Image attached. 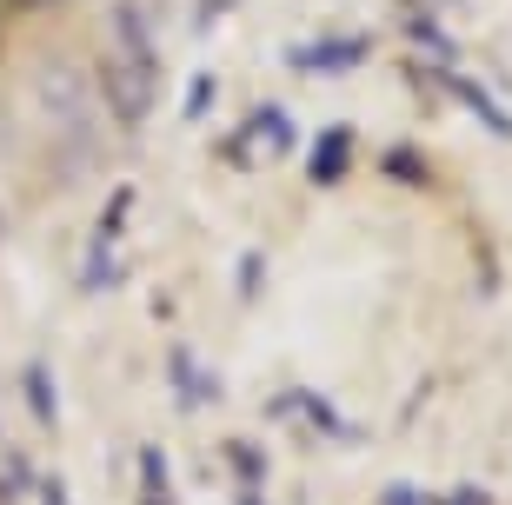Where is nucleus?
<instances>
[{
	"mask_svg": "<svg viewBox=\"0 0 512 505\" xmlns=\"http://www.w3.org/2000/svg\"><path fill=\"white\" fill-rule=\"evenodd\" d=\"M7 7H60V0H7Z\"/></svg>",
	"mask_w": 512,
	"mask_h": 505,
	"instance_id": "8",
	"label": "nucleus"
},
{
	"mask_svg": "<svg viewBox=\"0 0 512 505\" xmlns=\"http://www.w3.org/2000/svg\"><path fill=\"white\" fill-rule=\"evenodd\" d=\"M0 233H7V220H0Z\"/></svg>",
	"mask_w": 512,
	"mask_h": 505,
	"instance_id": "9",
	"label": "nucleus"
},
{
	"mask_svg": "<svg viewBox=\"0 0 512 505\" xmlns=\"http://www.w3.org/2000/svg\"><path fill=\"white\" fill-rule=\"evenodd\" d=\"M386 173H393V180H399V173H406V180H426V167H419L413 147H393V153H386Z\"/></svg>",
	"mask_w": 512,
	"mask_h": 505,
	"instance_id": "7",
	"label": "nucleus"
},
{
	"mask_svg": "<svg viewBox=\"0 0 512 505\" xmlns=\"http://www.w3.org/2000/svg\"><path fill=\"white\" fill-rule=\"evenodd\" d=\"M20 386H27V399H34L40 426H54V419H60V406H54V379H47V366H27V373H20Z\"/></svg>",
	"mask_w": 512,
	"mask_h": 505,
	"instance_id": "6",
	"label": "nucleus"
},
{
	"mask_svg": "<svg viewBox=\"0 0 512 505\" xmlns=\"http://www.w3.org/2000/svg\"><path fill=\"white\" fill-rule=\"evenodd\" d=\"M253 140H266L273 153H286V147H293V120H286L280 107H253V120H247V127H240V133L227 140V153L240 160V167H253V160H247V153H253Z\"/></svg>",
	"mask_w": 512,
	"mask_h": 505,
	"instance_id": "3",
	"label": "nucleus"
},
{
	"mask_svg": "<svg viewBox=\"0 0 512 505\" xmlns=\"http://www.w3.org/2000/svg\"><path fill=\"white\" fill-rule=\"evenodd\" d=\"M34 100H40V113H47L54 127H67V133L87 140V87H80V67L47 60V67L34 74Z\"/></svg>",
	"mask_w": 512,
	"mask_h": 505,
	"instance_id": "2",
	"label": "nucleus"
},
{
	"mask_svg": "<svg viewBox=\"0 0 512 505\" xmlns=\"http://www.w3.org/2000/svg\"><path fill=\"white\" fill-rule=\"evenodd\" d=\"M346 167H353V127H326L320 140H313V187H333V180H346Z\"/></svg>",
	"mask_w": 512,
	"mask_h": 505,
	"instance_id": "5",
	"label": "nucleus"
},
{
	"mask_svg": "<svg viewBox=\"0 0 512 505\" xmlns=\"http://www.w3.org/2000/svg\"><path fill=\"white\" fill-rule=\"evenodd\" d=\"M94 80H100V107L114 113L120 127H140V120L160 107V54H127V47H114V54H100Z\"/></svg>",
	"mask_w": 512,
	"mask_h": 505,
	"instance_id": "1",
	"label": "nucleus"
},
{
	"mask_svg": "<svg viewBox=\"0 0 512 505\" xmlns=\"http://www.w3.org/2000/svg\"><path fill=\"white\" fill-rule=\"evenodd\" d=\"M366 60V40H320V47H286V67H300V74H346V67H360Z\"/></svg>",
	"mask_w": 512,
	"mask_h": 505,
	"instance_id": "4",
	"label": "nucleus"
}]
</instances>
